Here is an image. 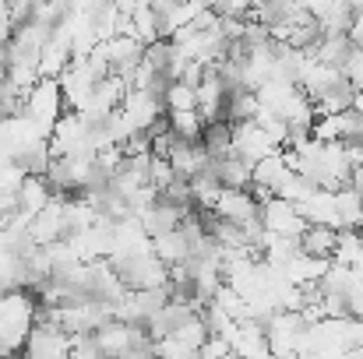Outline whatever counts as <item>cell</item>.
I'll use <instances>...</instances> for the list:
<instances>
[{
    "instance_id": "cell-12",
    "label": "cell",
    "mask_w": 363,
    "mask_h": 359,
    "mask_svg": "<svg viewBox=\"0 0 363 359\" xmlns=\"http://www.w3.org/2000/svg\"><path fill=\"white\" fill-rule=\"evenodd\" d=\"M208 159H223V155H233V123L230 120H216L205 127V137H201Z\"/></svg>"
},
{
    "instance_id": "cell-7",
    "label": "cell",
    "mask_w": 363,
    "mask_h": 359,
    "mask_svg": "<svg viewBox=\"0 0 363 359\" xmlns=\"http://www.w3.org/2000/svg\"><path fill=\"white\" fill-rule=\"evenodd\" d=\"M208 152H205V144L201 141H177V148H173V155H169V166H173V173L180 176V180H198L205 169H208Z\"/></svg>"
},
{
    "instance_id": "cell-15",
    "label": "cell",
    "mask_w": 363,
    "mask_h": 359,
    "mask_svg": "<svg viewBox=\"0 0 363 359\" xmlns=\"http://www.w3.org/2000/svg\"><path fill=\"white\" fill-rule=\"evenodd\" d=\"M350 190H357L363 198V169H353V176H350Z\"/></svg>"
},
{
    "instance_id": "cell-1",
    "label": "cell",
    "mask_w": 363,
    "mask_h": 359,
    "mask_svg": "<svg viewBox=\"0 0 363 359\" xmlns=\"http://www.w3.org/2000/svg\"><path fill=\"white\" fill-rule=\"evenodd\" d=\"M64 113H71V110H67V103H64L60 81H39V85L25 96L21 117L28 120L32 127H39V134H46V137L53 134L57 120L64 117Z\"/></svg>"
},
{
    "instance_id": "cell-9",
    "label": "cell",
    "mask_w": 363,
    "mask_h": 359,
    "mask_svg": "<svg viewBox=\"0 0 363 359\" xmlns=\"http://www.w3.org/2000/svg\"><path fill=\"white\" fill-rule=\"evenodd\" d=\"M191 237L184 233V226L180 229H169V233H162V237H152V253L166 264V268H180V264H187L191 261Z\"/></svg>"
},
{
    "instance_id": "cell-5",
    "label": "cell",
    "mask_w": 363,
    "mask_h": 359,
    "mask_svg": "<svg viewBox=\"0 0 363 359\" xmlns=\"http://www.w3.org/2000/svg\"><path fill=\"white\" fill-rule=\"evenodd\" d=\"M275 152H282V148H275V141L261 130L257 120H250V123H233V155H240L243 162L257 166V162H264V159L275 155Z\"/></svg>"
},
{
    "instance_id": "cell-3",
    "label": "cell",
    "mask_w": 363,
    "mask_h": 359,
    "mask_svg": "<svg viewBox=\"0 0 363 359\" xmlns=\"http://www.w3.org/2000/svg\"><path fill=\"white\" fill-rule=\"evenodd\" d=\"M261 226L268 237H286V239H300L307 233V219L300 215V208L286 198H268L261 201Z\"/></svg>"
},
{
    "instance_id": "cell-16",
    "label": "cell",
    "mask_w": 363,
    "mask_h": 359,
    "mask_svg": "<svg viewBox=\"0 0 363 359\" xmlns=\"http://www.w3.org/2000/svg\"><path fill=\"white\" fill-rule=\"evenodd\" d=\"M360 239H363V229H360Z\"/></svg>"
},
{
    "instance_id": "cell-11",
    "label": "cell",
    "mask_w": 363,
    "mask_h": 359,
    "mask_svg": "<svg viewBox=\"0 0 363 359\" xmlns=\"http://www.w3.org/2000/svg\"><path fill=\"white\" fill-rule=\"evenodd\" d=\"M162 106H166V117H173V113H198V89L187 85V81H169L166 92H162Z\"/></svg>"
},
{
    "instance_id": "cell-6",
    "label": "cell",
    "mask_w": 363,
    "mask_h": 359,
    "mask_svg": "<svg viewBox=\"0 0 363 359\" xmlns=\"http://www.w3.org/2000/svg\"><path fill=\"white\" fill-rule=\"evenodd\" d=\"M208 215H216L223 222H233V226H247V222L261 219V201L254 198V190H223Z\"/></svg>"
},
{
    "instance_id": "cell-8",
    "label": "cell",
    "mask_w": 363,
    "mask_h": 359,
    "mask_svg": "<svg viewBox=\"0 0 363 359\" xmlns=\"http://www.w3.org/2000/svg\"><path fill=\"white\" fill-rule=\"evenodd\" d=\"M53 201H57V194H53V187H50L46 176H25V180H21V187H18V212H21L25 219H35V215L46 212Z\"/></svg>"
},
{
    "instance_id": "cell-13",
    "label": "cell",
    "mask_w": 363,
    "mask_h": 359,
    "mask_svg": "<svg viewBox=\"0 0 363 359\" xmlns=\"http://www.w3.org/2000/svg\"><path fill=\"white\" fill-rule=\"evenodd\" d=\"M166 123H169V130H173V137L177 141H201L205 137V120H201V113H173V117H166Z\"/></svg>"
},
{
    "instance_id": "cell-14",
    "label": "cell",
    "mask_w": 363,
    "mask_h": 359,
    "mask_svg": "<svg viewBox=\"0 0 363 359\" xmlns=\"http://www.w3.org/2000/svg\"><path fill=\"white\" fill-rule=\"evenodd\" d=\"M332 264L350 268V271L363 268V239H360V233H342V237H339V250H335V261H332Z\"/></svg>"
},
{
    "instance_id": "cell-2",
    "label": "cell",
    "mask_w": 363,
    "mask_h": 359,
    "mask_svg": "<svg viewBox=\"0 0 363 359\" xmlns=\"http://www.w3.org/2000/svg\"><path fill=\"white\" fill-rule=\"evenodd\" d=\"M74 353V338L53 324V321H35L28 342H25V353L21 359H71Z\"/></svg>"
},
{
    "instance_id": "cell-10",
    "label": "cell",
    "mask_w": 363,
    "mask_h": 359,
    "mask_svg": "<svg viewBox=\"0 0 363 359\" xmlns=\"http://www.w3.org/2000/svg\"><path fill=\"white\" fill-rule=\"evenodd\" d=\"M339 237H342V233L332 229V226H307V233L300 237V253L318 257V261H335Z\"/></svg>"
},
{
    "instance_id": "cell-4",
    "label": "cell",
    "mask_w": 363,
    "mask_h": 359,
    "mask_svg": "<svg viewBox=\"0 0 363 359\" xmlns=\"http://www.w3.org/2000/svg\"><path fill=\"white\" fill-rule=\"evenodd\" d=\"M121 113L127 117L134 134H152L166 120V106H162V96L155 92H127Z\"/></svg>"
}]
</instances>
